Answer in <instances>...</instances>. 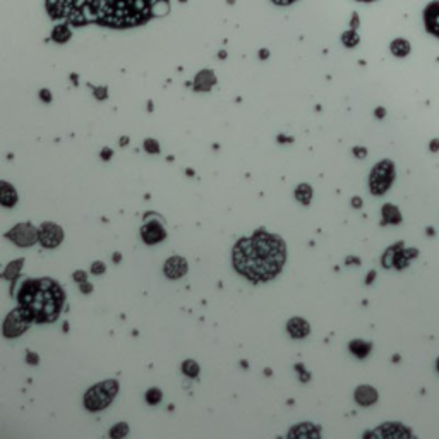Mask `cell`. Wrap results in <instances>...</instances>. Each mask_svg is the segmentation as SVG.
Segmentation results:
<instances>
[{
    "mask_svg": "<svg viewBox=\"0 0 439 439\" xmlns=\"http://www.w3.org/2000/svg\"><path fill=\"white\" fill-rule=\"evenodd\" d=\"M168 0H47L48 14L69 24L129 28L167 11Z\"/></svg>",
    "mask_w": 439,
    "mask_h": 439,
    "instance_id": "6da1fadb",
    "label": "cell"
},
{
    "mask_svg": "<svg viewBox=\"0 0 439 439\" xmlns=\"http://www.w3.org/2000/svg\"><path fill=\"white\" fill-rule=\"evenodd\" d=\"M233 268L252 281L271 280L281 271L286 259V247L278 235L257 230L249 239L235 244L232 252Z\"/></svg>",
    "mask_w": 439,
    "mask_h": 439,
    "instance_id": "7a4b0ae2",
    "label": "cell"
},
{
    "mask_svg": "<svg viewBox=\"0 0 439 439\" xmlns=\"http://www.w3.org/2000/svg\"><path fill=\"white\" fill-rule=\"evenodd\" d=\"M19 306L28 311L36 323H52L59 318L64 306V292L50 278L30 280L18 295Z\"/></svg>",
    "mask_w": 439,
    "mask_h": 439,
    "instance_id": "3957f363",
    "label": "cell"
},
{
    "mask_svg": "<svg viewBox=\"0 0 439 439\" xmlns=\"http://www.w3.org/2000/svg\"><path fill=\"white\" fill-rule=\"evenodd\" d=\"M117 391H118L117 381H103V383L88 389V393L84 395V407L91 410V412L103 410L112 403Z\"/></svg>",
    "mask_w": 439,
    "mask_h": 439,
    "instance_id": "277c9868",
    "label": "cell"
},
{
    "mask_svg": "<svg viewBox=\"0 0 439 439\" xmlns=\"http://www.w3.org/2000/svg\"><path fill=\"white\" fill-rule=\"evenodd\" d=\"M395 180V163L391 160H383L376 163L369 177V187L374 196H383L391 187Z\"/></svg>",
    "mask_w": 439,
    "mask_h": 439,
    "instance_id": "5b68a950",
    "label": "cell"
},
{
    "mask_svg": "<svg viewBox=\"0 0 439 439\" xmlns=\"http://www.w3.org/2000/svg\"><path fill=\"white\" fill-rule=\"evenodd\" d=\"M33 321H35V319H33V316L28 313L23 306H19L18 309L12 311V313L7 316L6 323H4V335H6L7 338L19 336L21 333H24L28 328H30V324Z\"/></svg>",
    "mask_w": 439,
    "mask_h": 439,
    "instance_id": "8992f818",
    "label": "cell"
},
{
    "mask_svg": "<svg viewBox=\"0 0 439 439\" xmlns=\"http://www.w3.org/2000/svg\"><path fill=\"white\" fill-rule=\"evenodd\" d=\"M7 237H9L11 240H14L19 247H30V245H33L40 239V232L36 230L33 225L21 223L12 228V230L7 233Z\"/></svg>",
    "mask_w": 439,
    "mask_h": 439,
    "instance_id": "52a82bcc",
    "label": "cell"
},
{
    "mask_svg": "<svg viewBox=\"0 0 439 439\" xmlns=\"http://www.w3.org/2000/svg\"><path fill=\"white\" fill-rule=\"evenodd\" d=\"M38 232H40V242H42V245L47 249L57 247L64 239L62 228L55 223H43Z\"/></svg>",
    "mask_w": 439,
    "mask_h": 439,
    "instance_id": "ba28073f",
    "label": "cell"
},
{
    "mask_svg": "<svg viewBox=\"0 0 439 439\" xmlns=\"http://www.w3.org/2000/svg\"><path fill=\"white\" fill-rule=\"evenodd\" d=\"M141 237L144 240V244L148 245H153V244H158V242L165 240L167 237V232H165V227H163L162 220H151L144 223V227L141 228Z\"/></svg>",
    "mask_w": 439,
    "mask_h": 439,
    "instance_id": "9c48e42d",
    "label": "cell"
},
{
    "mask_svg": "<svg viewBox=\"0 0 439 439\" xmlns=\"http://www.w3.org/2000/svg\"><path fill=\"white\" fill-rule=\"evenodd\" d=\"M163 271H165V274L168 278H172V280H177V278H182L184 274L187 273V262L184 257H179V256H174L170 257L165 266H163Z\"/></svg>",
    "mask_w": 439,
    "mask_h": 439,
    "instance_id": "30bf717a",
    "label": "cell"
},
{
    "mask_svg": "<svg viewBox=\"0 0 439 439\" xmlns=\"http://www.w3.org/2000/svg\"><path fill=\"white\" fill-rule=\"evenodd\" d=\"M424 18H425V28H427V31L436 35L439 38V2L429 4V7L424 12Z\"/></svg>",
    "mask_w": 439,
    "mask_h": 439,
    "instance_id": "8fae6325",
    "label": "cell"
},
{
    "mask_svg": "<svg viewBox=\"0 0 439 439\" xmlns=\"http://www.w3.org/2000/svg\"><path fill=\"white\" fill-rule=\"evenodd\" d=\"M366 436H383V437H403V436H412L408 429H405L400 424H384L379 430H374Z\"/></svg>",
    "mask_w": 439,
    "mask_h": 439,
    "instance_id": "7c38bea8",
    "label": "cell"
},
{
    "mask_svg": "<svg viewBox=\"0 0 439 439\" xmlns=\"http://www.w3.org/2000/svg\"><path fill=\"white\" fill-rule=\"evenodd\" d=\"M415 257H418V249H415V247H401L400 251L396 252V257H395V266H393V268H396V269H405V268H408L410 266V262H412L413 259H415Z\"/></svg>",
    "mask_w": 439,
    "mask_h": 439,
    "instance_id": "4fadbf2b",
    "label": "cell"
},
{
    "mask_svg": "<svg viewBox=\"0 0 439 439\" xmlns=\"http://www.w3.org/2000/svg\"><path fill=\"white\" fill-rule=\"evenodd\" d=\"M355 400L359 405H364V407H369V405L376 403L377 401V391L371 386H359L355 389Z\"/></svg>",
    "mask_w": 439,
    "mask_h": 439,
    "instance_id": "5bb4252c",
    "label": "cell"
},
{
    "mask_svg": "<svg viewBox=\"0 0 439 439\" xmlns=\"http://www.w3.org/2000/svg\"><path fill=\"white\" fill-rule=\"evenodd\" d=\"M216 83V77L211 71H201L194 79V89L196 91H208Z\"/></svg>",
    "mask_w": 439,
    "mask_h": 439,
    "instance_id": "9a60e30c",
    "label": "cell"
},
{
    "mask_svg": "<svg viewBox=\"0 0 439 439\" xmlns=\"http://www.w3.org/2000/svg\"><path fill=\"white\" fill-rule=\"evenodd\" d=\"M381 216H383V225H398L401 223V213L395 204L388 203L381 209Z\"/></svg>",
    "mask_w": 439,
    "mask_h": 439,
    "instance_id": "2e32d148",
    "label": "cell"
},
{
    "mask_svg": "<svg viewBox=\"0 0 439 439\" xmlns=\"http://www.w3.org/2000/svg\"><path fill=\"white\" fill-rule=\"evenodd\" d=\"M286 330L294 338H304V336L309 335V324L301 318H294L286 324Z\"/></svg>",
    "mask_w": 439,
    "mask_h": 439,
    "instance_id": "e0dca14e",
    "label": "cell"
},
{
    "mask_svg": "<svg viewBox=\"0 0 439 439\" xmlns=\"http://www.w3.org/2000/svg\"><path fill=\"white\" fill-rule=\"evenodd\" d=\"M0 201L6 208H11L18 203V192L16 189L7 182H2L0 184Z\"/></svg>",
    "mask_w": 439,
    "mask_h": 439,
    "instance_id": "ac0fdd59",
    "label": "cell"
},
{
    "mask_svg": "<svg viewBox=\"0 0 439 439\" xmlns=\"http://www.w3.org/2000/svg\"><path fill=\"white\" fill-rule=\"evenodd\" d=\"M288 437H319V430L313 424H299L288 432Z\"/></svg>",
    "mask_w": 439,
    "mask_h": 439,
    "instance_id": "d6986e66",
    "label": "cell"
},
{
    "mask_svg": "<svg viewBox=\"0 0 439 439\" xmlns=\"http://www.w3.org/2000/svg\"><path fill=\"white\" fill-rule=\"evenodd\" d=\"M405 245V242H396V244L389 245V247L386 249V252L383 254V257H381V264H383V268H393L395 266V257H396V252L400 251L401 247Z\"/></svg>",
    "mask_w": 439,
    "mask_h": 439,
    "instance_id": "ffe728a7",
    "label": "cell"
},
{
    "mask_svg": "<svg viewBox=\"0 0 439 439\" xmlns=\"http://www.w3.org/2000/svg\"><path fill=\"white\" fill-rule=\"evenodd\" d=\"M348 348H350L352 354L357 355L359 359H364V357L369 355V352H371L372 347H371V343L362 342V340H354V342H350Z\"/></svg>",
    "mask_w": 439,
    "mask_h": 439,
    "instance_id": "44dd1931",
    "label": "cell"
},
{
    "mask_svg": "<svg viewBox=\"0 0 439 439\" xmlns=\"http://www.w3.org/2000/svg\"><path fill=\"white\" fill-rule=\"evenodd\" d=\"M391 53L395 57H407L408 53H410V43L407 42V40H401V38H398V40H395V42L391 43Z\"/></svg>",
    "mask_w": 439,
    "mask_h": 439,
    "instance_id": "7402d4cb",
    "label": "cell"
},
{
    "mask_svg": "<svg viewBox=\"0 0 439 439\" xmlns=\"http://www.w3.org/2000/svg\"><path fill=\"white\" fill-rule=\"evenodd\" d=\"M52 38H53V42H57V43H65V42H67V40L71 38V30H69L67 24H59V26L53 28Z\"/></svg>",
    "mask_w": 439,
    "mask_h": 439,
    "instance_id": "603a6c76",
    "label": "cell"
},
{
    "mask_svg": "<svg viewBox=\"0 0 439 439\" xmlns=\"http://www.w3.org/2000/svg\"><path fill=\"white\" fill-rule=\"evenodd\" d=\"M295 198H297L299 203L309 204L311 199H313V189L307 186V184H302V186H299L297 191H295Z\"/></svg>",
    "mask_w": 439,
    "mask_h": 439,
    "instance_id": "cb8c5ba5",
    "label": "cell"
},
{
    "mask_svg": "<svg viewBox=\"0 0 439 439\" xmlns=\"http://www.w3.org/2000/svg\"><path fill=\"white\" fill-rule=\"evenodd\" d=\"M342 42H343V45H345V47L354 48L355 45H359V35H357V33H355L354 30H350V31L343 33Z\"/></svg>",
    "mask_w": 439,
    "mask_h": 439,
    "instance_id": "d4e9b609",
    "label": "cell"
},
{
    "mask_svg": "<svg viewBox=\"0 0 439 439\" xmlns=\"http://www.w3.org/2000/svg\"><path fill=\"white\" fill-rule=\"evenodd\" d=\"M21 266H23V259H18V261L11 262V264L7 266V269H6V278H7V280H14V278L19 274Z\"/></svg>",
    "mask_w": 439,
    "mask_h": 439,
    "instance_id": "484cf974",
    "label": "cell"
},
{
    "mask_svg": "<svg viewBox=\"0 0 439 439\" xmlns=\"http://www.w3.org/2000/svg\"><path fill=\"white\" fill-rule=\"evenodd\" d=\"M182 371H184V374L189 376V377H196L199 374V366L194 362V360H186V362L182 364Z\"/></svg>",
    "mask_w": 439,
    "mask_h": 439,
    "instance_id": "4316f807",
    "label": "cell"
},
{
    "mask_svg": "<svg viewBox=\"0 0 439 439\" xmlns=\"http://www.w3.org/2000/svg\"><path fill=\"white\" fill-rule=\"evenodd\" d=\"M127 432H129V427H127V424H117L115 427L110 430V437H113V439L124 437Z\"/></svg>",
    "mask_w": 439,
    "mask_h": 439,
    "instance_id": "83f0119b",
    "label": "cell"
},
{
    "mask_svg": "<svg viewBox=\"0 0 439 439\" xmlns=\"http://www.w3.org/2000/svg\"><path fill=\"white\" fill-rule=\"evenodd\" d=\"M160 400H162V391H160V389L153 388V389H150V391L146 393V401H148V403L157 405Z\"/></svg>",
    "mask_w": 439,
    "mask_h": 439,
    "instance_id": "f1b7e54d",
    "label": "cell"
},
{
    "mask_svg": "<svg viewBox=\"0 0 439 439\" xmlns=\"http://www.w3.org/2000/svg\"><path fill=\"white\" fill-rule=\"evenodd\" d=\"M144 148H146V151H150V153H160V144L155 141V139H146Z\"/></svg>",
    "mask_w": 439,
    "mask_h": 439,
    "instance_id": "f546056e",
    "label": "cell"
},
{
    "mask_svg": "<svg viewBox=\"0 0 439 439\" xmlns=\"http://www.w3.org/2000/svg\"><path fill=\"white\" fill-rule=\"evenodd\" d=\"M91 271L94 273V274H103L105 273V264L101 261H96L94 262V264L91 266Z\"/></svg>",
    "mask_w": 439,
    "mask_h": 439,
    "instance_id": "4dcf8cb0",
    "label": "cell"
},
{
    "mask_svg": "<svg viewBox=\"0 0 439 439\" xmlns=\"http://www.w3.org/2000/svg\"><path fill=\"white\" fill-rule=\"evenodd\" d=\"M354 155L359 158H366L367 157V150L366 148H354Z\"/></svg>",
    "mask_w": 439,
    "mask_h": 439,
    "instance_id": "1f68e13d",
    "label": "cell"
},
{
    "mask_svg": "<svg viewBox=\"0 0 439 439\" xmlns=\"http://www.w3.org/2000/svg\"><path fill=\"white\" fill-rule=\"evenodd\" d=\"M429 150L432 151V153H437L439 151V137H434L432 141L429 142Z\"/></svg>",
    "mask_w": 439,
    "mask_h": 439,
    "instance_id": "d6a6232c",
    "label": "cell"
},
{
    "mask_svg": "<svg viewBox=\"0 0 439 439\" xmlns=\"http://www.w3.org/2000/svg\"><path fill=\"white\" fill-rule=\"evenodd\" d=\"M74 280L79 281V283H84L86 281V273L84 271H76V273H74Z\"/></svg>",
    "mask_w": 439,
    "mask_h": 439,
    "instance_id": "836d02e7",
    "label": "cell"
},
{
    "mask_svg": "<svg viewBox=\"0 0 439 439\" xmlns=\"http://www.w3.org/2000/svg\"><path fill=\"white\" fill-rule=\"evenodd\" d=\"M26 360L30 364H33V366H36V364H38V355H36V354H28Z\"/></svg>",
    "mask_w": 439,
    "mask_h": 439,
    "instance_id": "e575fe53",
    "label": "cell"
},
{
    "mask_svg": "<svg viewBox=\"0 0 439 439\" xmlns=\"http://www.w3.org/2000/svg\"><path fill=\"white\" fill-rule=\"evenodd\" d=\"M40 96H42L45 101H50L52 100V94H50V91H48V89H43V91H40Z\"/></svg>",
    "mask_w": 439,
    "mask_h": 439,
    "instance_id": "d590c367",
    "label": "cell"
},
{
    "mask_svg": "<svg viewBox=\"0 0 439 439\" xmlns=\"http://www.w3.org/2000/svg\"><path fill=\"white\" fill-rule=\"evenodd\" d=\"M374 115H376L377 118H383L384 115H386V110H384V108H383V106H379V108H376Z\"/></svg>",
    "mask_w": 439,
    "mask_h": 439,
    "instance_id": "8d00e7d4",
    "label": "cell"
},
{
    "mask_svg": "<svg viewBox=\"0 0 439 439\" xmlns=\"http://www.w3.org/2000/svg\"><path fill=\"white\" fill-rule=\"evenodd\" d=\"M101 158H103L105 162H106V160H110V158H112V151H110L108 148H105V150L101 151Z\"/></svg>",
    "mask_w": 439,
    "mask_h": 439,
    "instance_id": "74e56055",
    "label": "cell"
},
{
    "mask_svg": "<svg viewBox=\"0 0 439 439\" xmlns=\"http://www.w3.org/2000/svg\"><path fill=\"white\" fill-rule=\"evenodd\" d=\"M94 94H98V98H100V100H103V98L106 96V89H105V88L94 89Z\"/></svg>",
    "mask_w": 439,
    "mask_h": 439,
    "instance_id": "f35d334b",
    "label": "cell"
},
{
    "mask_svg": "<svg viewBox=\"0 0 439 439\" xmlns=\"http://www.w3.org/2000/svg\"><path fill=\"white\" fill-rule=\"evenodd\" d=\"M374 278H376V271H371L366 278V285H371V283L374 281Z\"/></svg>",
    "mask_w": 439,
    "mask_h": 439,
    "instance_id": "ab89813d",
    "label": "cell"
},
{
    "mask_svg": "<svg viewBox=\"0 0 439 439\" xmlns=\"http://www.w3.org/2000/svg\"><path fill=\"white\" fill-rule=\"evenodd\" d=\"M91 288H93V286L89 285V283H86V281H84V283H81V290H83V292L89 294V292H91Z\"/></svg>",
    "mask_w": 439,
    "mask_h": 439,
    "instance_id": "60d3db41",
    "label": "cell"
},
{
    "mask_svg": "<svg viewBox=\"0 0 439 439\" xmlns=\"http://www.w3.org/2000/svg\"><path fill=\"white\" fill-rule=\"evenodd\" d=\"M352 206L360 208V206H362V199H360V198H352Z\"/></svg>",
    "mask_w": 439,
    "mask_h": 439,
    "instance_id": "b9f144b4",
    "label": "cell"
},
{
    "mask_svg": "<svg viewBox=\"0 0 439 439\" xmlns=\"http://www.w3.org/2000/svg\"><path fill=\"white\" fill-rule=\"evenodd\" d=\"M274 4H278V6H288V4L295 2V0H273Z\"/></svg>",
    "mask_w": 439,
    "mask_h": 439,
    "instance_id": "7bdbcfd3",
    "label": "cell"
},
{
    "mask_svg": "<svg viewBox=\"0 0 439 439\" xmlns=\"http://www.w3.org/2000/svg\"><path fill=\"white\" fill-rule=\"evenodd\" d=\"M354 262H357V264H359V259H355V257H348V261H347V264H354Z\"/></svg>",
    "mask_w": 439,
    "mask_h": 439,
    "instance_id": "ee69618b",
    "label": "cell"
},
{
    "mask_svg": "<svg viewBox=\"0 0 439 439\" xmlns=\"http://www.w3.org/2000/svg\"><path fill=\"white\" fill-rule=\"evenodd\" d=\"M259 57H262V59H266V57H268V50H262V52H259Z\"/></svg>",
    "mask_w": 439,
    "mask_h": 439,
    "instance_id": "f6af8a7d",
    "label": "cell"
},
{
    "mask_svg": "<svg viewBox=\"0 0 439 439\" xmlns=\"http://www.w3.org/2000/svg\"><path fill=\"white\" fill-rule=\"evenodd\" d=\"M127 142H129V139H127V137H122V139H120V144H122V146L127 144Z\"/></svg>",
    "mask_w": 439,
    "mask_h": 439,
    "instance_id": "bcb514c9",
    "label": "cell"
},
{
    "mask_svg": "<svg viewBox=\"0 0 439 439\" xmlns=\"http://www.w3.org/2000/svg\"><path fill=\"white\" fill-rule=\"evenodd\" d=\"M113 259H115V262H118V261H120V254L117 252L115 256H113Z\"/></svg>",
    "mask_w": 439,
    "mask_h": 439,
    "instance_id": "7dc6e473",
    "label": "cell"
},
{
    "mask_svg": "<svg viewBox=\"0 0 439 439\" xmlns=\"http://www.w3.org/2000/svg\"><path fill=\"white\" fill-rule=\"evenodd\" d=\"M427 235H434V228H427Z\"/></svg>",
    "mask_w": 439,
    "mask_h": 439,
    "instance_id": "c3c4849f",
    "label": "cell"
},
{
    "mask_svg": "<svg viewBox=\"0 0 439 439\" xmlns=\"http://www.w3.org/2000/svg\"><path fill=\"white\" fill-rule=\"evenodd\" d=\"M436 371L439 372V357H437V360H436Z\"/></svg>",
    "mask_w": 439,
    "mask_h": 439,
    "instance_id": "681fc988",
    "label": "cell"
},
{
    "mask_svg": "<svg viewBox=\"0 0 439 439\" xmlns=\"http://www.w3.org/2000/svg\"><path fill=\"white\" fill-rule=\"evenodd\" d=\"M364 2H371V0H364Z\"/></svg>",
    "mask_w": 439,
    "mask_h": 439,
    "instance_id": "f907efd6",
    "label": "cell"
}]
</instances>
